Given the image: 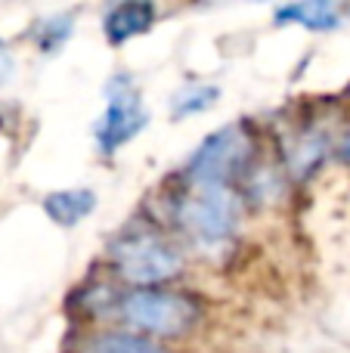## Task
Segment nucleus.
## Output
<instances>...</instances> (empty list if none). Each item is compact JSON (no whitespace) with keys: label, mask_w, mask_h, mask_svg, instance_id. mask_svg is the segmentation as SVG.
<instances>
[{"label":"nucleus","mask_w":350,"mask_h":353,"mask_svg":"<svg viewBox=\"0 0 350 353\" xmlns=\"http://www.w3.org/2000/svg\"><path fill=\"white\" fill-rule=\"evenodd\" d=\"M146 124H149V112L143 105L136 84L130 81V74H115L105 84V109L96 118V128H93L96 149L103 155H115L134 137H140Z\"/></svg>","instance_id":"5"},{"label":"nucleus","mask_w":350,"mask_h":353,"mask_svg":"<svg viewBox=\"0 0 350 353\" xmlns=\"http://www.w3.org/2000/svg\"><path fill=\"white\" fill-rule=\"evenodd\" d=\"M254 168V137L242 121L227 124L198 143L186 161L189 186H229L245 180Z\"/></svg>","instance_id":"3"},{"label":"nucleus","mask_w":350,"mask_h":353,"mask_svg":"<svg viewBox=\"0 0 350 353\" xmlns=\"http://www.w3.org/2000/svg\"><path fill=\"white\" fill-rule=\"evenodd\" d=\"M12 74V53L3 41H0V81H6Z\"/></svg>","instance_id":"13"},{"label":"nucleus","mask_w":350,"mask_h":353,"mask_svg":"<svg viewBox=\"0 0 350 353\" xmlns=\"http://www.w3.org/2000/svg\"><path fill=\"white\" fill-rule=\"evenodd\" d=\"M87 353H167L155 338L136 335V332H99L87 341Z\"/></svg>","instance_id":"10"},{"label":"nucleus","mask_w":350,"mask_h":353,"mask_svg":"<svg viewBox=\"0 0 350 353\" xmlns=\"http://www.w3.org/2000/svg\"><path fill=\"white\" fill-rule=\"evenodd\" d=\"M220 90L214 84H205V81H192L186 84L177 97L171 99V115L174 118H189V115H198V112H208L211 105L217 103Z\"/></svg>","instance_id":"12"},{"label":"nucleus","mask_w":350,"mask_h":353,"mask_svg":"<svg viewBox=\"0 0 350 353\" xmlns=\"http://www.w3.org/2000/svg\"><path fill=\"white\" fill-rule=\"evenodd\" d=\"M158 19V6L149 0H124V3L109 6V12L103 16V34L112 47L134 41V37L146 34Z\"/></svg>","instance_id":"6"},{"label":"nucleus","mask_w":350,"mask_h":353,"mask_svg":"<svg viewBox=\"0 0 350 353\" xmlns=\"http://www.w3.org/2000/svg\"><path fill=\"white\" fill-rule=\"evenodd\" d=\"M329 149H332V140L326 130L304 124L301 130L295 128V134L285 140V165L295 176H307L326 161Z\"/></svg>","instance_id":"7"},{"label":"nucleus","mask_w":350,"mask_h":353,"mask_svg":"<svg viewBox=\"0 0 350 353\" xmlns=\"http://www.w3.org/2000/svg\"><path fill=\"white\" fill-rule=\"evenodd\" d=\"M174 220L202 245H223L239 226V195L229 186H189L174 208Z\"/></svg>","instance_id":"4"},{"label":"nucleus","mask_w":350,"mask_h":353,"mask_svg":"<svg viewBox=\"0 0 350 353\" xmlns=\"http://www.w3.org/2000/svg\"><path fill=\"white\" fill-rule=\"evenodd\" d=\"M112 270L134 288H161V282L183 273V251L158 230L134 226L124 230L109 248Z\"/></svg>","instance_id":"1"},{"label":"nucleus","mask_w":350,"mask_h":353,"mask_svg":"<svg viewBox=\"0 0 350 353\" xmlns=\"http://www.w3.org/2000/svg\"><path fill=\"white\" fill-rule=\"evenodd\" d=\"M279 25H301L310 31H335L341 28V6L332 0H301V3H285L273 12Z\"/></svg>","instance_id":"8"},{"label":"nucleus","mask_w":350,"mask_h":353,"mask_svg":"<svg viewBox=\"0 0 350 353\" xmlns=\"http://www.w3.org/2000/svg\"><path fill=\"white\" fill-rule=\"evenodd\" d=\"M118 316L130 332L146 338H183L202 319V307L186 292L134 288L118 298Z\"/></svg>","instance_id":"2"},{"label":"nucleus","mask_w":350,"mask_h":353,"mask_svg":"<svg viewBox=\"0 0 350 353\" xmlns=\"http://www.w3.org/2000/svg\"><path fill=\"white\" fill-rule=\"evenodd\" d=\"M341 155H344V159H350V134L344 137V143H341Z\"/></svg>","instance_id":"14"},{"label":"nucleus","mask_w":350,"mask_h":353,"mask_svg":"<svg viewBox=\"0 0 350 353\" xmlns=\"http://www.w3.org/2000/svg\"><path fill=\"white\" fill-rule=\"evenodd\" d=\"M74 34V12H53V16L41 19L31 31V41L37 43L41 53H56L68 43V37Z\"/></svg>","instance_id":"11"},{"label":"nucleus","mask_w":350,"mask_h":353,"mask_svg":"<svg viewBox=\"0 0 350 353\" xmlns=\"http://www.w3.org/2000/svg\"><path fill=\"white\" fill-rule=\"evenodd\" d=\"M93 208H96V192L93 189H59V192L43 195V214L62 230L87 220L93 214Z\"/></svg>","instance_id":"9"}]
</instances>
